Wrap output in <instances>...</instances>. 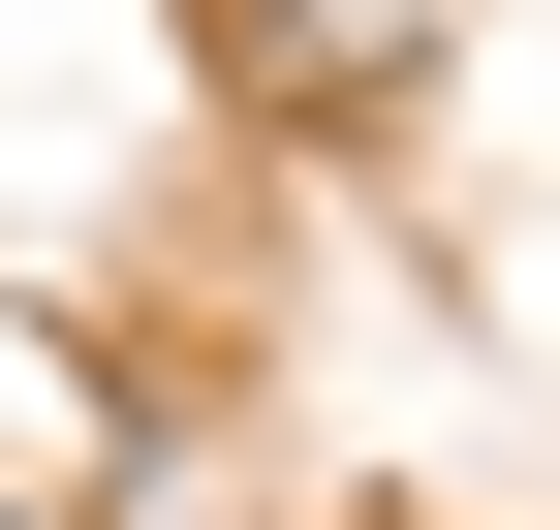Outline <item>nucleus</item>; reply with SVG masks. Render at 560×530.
<instances>
[{
    "instance_id": "obj_1",
    "label": "nucleus",
    "mask_w": 560,
    "mask_h": 530,
    "mask_svg": "<svg viewBox=\"0 0 560 530\" xmlns=\"http://www.w3.org/2000/svg\"><path fill=\"white\" fill-rule=\"evenodd\" d=\"M0 530H32V499H0Z\"/></svg>"
}]
</instances>
